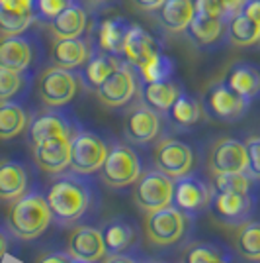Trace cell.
I'll use <instances>...</instances> for the list:
<instances>
[{"label": "cell", "instance_id": "6da1fadb", "mask_svg": "<svg viewBox=\"0 0 260 263\" xmlns=\"http://www.w3.org/2000/svg\"><path fill=\"white\" fill-rule=\"evenodd\" d=\"M45 198L53 220L63 228L88 224L98 214L102 200L94 179L75 171L55 175L45 191Z\"/></svg>", "mask_w": 260, "mask_h": 263}, {"label": "cell", "instance_id": "7a4b0ae2", "mask_svg": "<svg viewBox=\"0 0 260 263\" xmlns=\"http://www.w3.org/2000/svg\"><path fill=\"white\" fill-rule=\"evenodd\" d=\"M51 222L53 214L41 191H28L8 209V230L20 240L30 241L39 238Z\"/></svg>", "mask_w": 260, "mask_h": 263}, {"label": "cell", "instance_id": "3957f363", "mask_svg": "<svg viewBox=\"0 0 260 263\" xmlns=\"http://www.w3.org/2000/svg\"><path fill=\"white\" fill-rule=\"evenodd\" d=\"M194 218L176 210L170 204L166 209L147 214L145 218V236L155 248H174L188 238L192 232Z\"/></svg>", "mask_w": 260, "mask_h": 263}, {"label": "cell", "instance_id": "277c9868", "mask_svg": "<svg viewBox=\"0 0 260 263\" xmlns=\"http://www.w3.org/2000/svg\"><path fill=\"white\" fill-rule=\"evenodd\" d=\"M102 183L112 189H125L135 185L143 173V159L129 143L112 142L106 161L102 165Z\"/></svg>", "mask_w": 260, "mask_h": 263}, {"label": "cell", "instance_id": "5b68a950", "mask_svg": "<svg viewBox=\"0 0 260 263\" xmlns=\"http://www.w3.org/2000/svg\"><path fill=\"white\" fill-rule=\"evenodd\" d=\"M82 79L78 71H69L57 65H51L41 71L37 79V95L47 108H63L73 102Z\"/></svg>", "mask_w": 260, "mask_h": 263}, {"label": "cell", "instance_id": "8992f818", "mask_svg": "<svg viewBox=\"0 0 260 263\" xmlns=\"http://www.w3.org/2000/svg\"><path fill=\"white\" fill-rule=\"evenodd\" d=\"M110 152V142L98 132L80 128L71 140V171L94 175L102 169Z\"/></svg>", "mask_w": 260, "mask_h": 263}, {"label": "cell", "instance_id": "52a82bcc", "mask_svg": "<svg viewBox=\"0 0 260 263\" xmlns=\"http://www.w3.org/2000/svg\"><path fill=\"white\" fill-rule=\"evenodd\" d=\"M202 108L211 120L217 122H239L250 108V102L237 95L225 83V79L211 83L202 95Z\"/></svg>", "mask_w": 260, "mask_h": 263}, {"label": "cell", "instance_id": "ba28073f", "mask_svg": "<svg viewBox=\"0 0 260 263\" xmlns=\"http://www.w3.org/2000/svg\"><path fill=\"white\" fill-rule=\"evenodd\" d=\"M172 191L174 181L172 177L164 175L163 171L155 169V171H143L141 177L135 181V189H133V202L135 206L151 214L161 209L170 206L172 202Z\"/></svg>", "mask_w": 260, "mask_h": 263}, {"label": "cell", "instance_id": "9c48e42d", "mask_svg": "<svg viewBox=\"0 0 260 263\" xmlns=\"http://www.w3.org/2000/svg\"><path fill=\"white\" fill-rule=\"evenodd\" d=\"M211 198H213V186L206 183L202 177L188 173V175L174 181L172 202L170 204L176 210L184 212L186 216L196 220L206 210H209Z\"/></svg>", "mask_w": 260, "mask_h": 263}, {"label": "cell", "instance_id": "30bf717a", "mask_svg": "<svg viewBox=\"0 0 260 263\" xmlns=\"http://www.w3.org/2000/svg\"><path fill=\"white\" fill-rule=\"evenodd\" d=\"M94 92L104 106L123 108L139 92V73L133 65L123 61Z\"/></svg>", "mask_w": 260, "mask_h": 263}, {"label": "cell", "instance_id": "8fae6325", "mask_svg": "<svg viewBox=\"0 0 260 263\" xmlns=\"http://www.w3.org/2000/svg\"><path fill=\"white\" fill-rule=\"evenodd\" d=\"M82 128V124L76 120V116L71 110L51 108L47 112H41L28 124V142L30 145L49 140V138H75V134Z\"/></svg>", "mask_w": 260, "mask_h": 263}, {"label": "cell", "instance_id": "7c38bea8", "mask_svg": "<svg viewBox=\"0 0 260 263\" xmlns=\"http://www.w3.org/2000/svg\"><path fill=\"white\" fill-rule=\"evenodd\" d=\"M153 163H155V169L163 171L164 175L180 179V177L192 173L196 157L188 143L180 142L176 138H164L155 145Z\"/></svg>", "mask_w": 260, "mask_h": 263}, {"label": "cell", "instance_id": "4fadbf2b", "mask_svg": "<svg viewBox=\"0 0 260 263\" xmlns=\"http://www.w3.org/2000/svg\"><path fill=\"white\" fill-rule=\"evenodd\" d=\"M163 130V118L157 110L149 108L147 104L139 102L137 106L125 114L123 120V136L133 145H145L159 138Z\"/></svg>", "mask_w": 260, "mask_h": 263}, {"label": "cell", "instance_id": "5bb4252c", "mask_svg": "<svg viewBox=\"0 0 260 263\" xmlns=\"http://www.w3.org/2000/svg\"><path fill=\"white\" fill-rule=\"evenodd\" d=\"M258 193H233V191H213L209 210L221 222L227 224H243L254 214Z\"/></svg>", "mask_w": 260, "mask_h": 263}, {"label": "cell", "instance_id": "9a60e30c", "mask_svg": "<svg viewBox=\"0 0 260 263\" xmlns=\"http://www.w3.org/2000/svg\"><path fill=\"white\" fill-rule=\"evenodd\" d=\"M69 255L78 263H100L108 257L104 232L92 224L76 226L69 238Z\"/></svg>", "mask_w": 260, "mask_h": 263}, {"label": "cell", "instance_id": "2e32d148", "mask_svg": "<svg viewBox=\"0 0 260 263\" xmlns=\"http://www.w3.org/2000/svg\"><path fill=\"white\" fill-rule=\"evenodd\" d=\"M247 165H249V155L245 142L235 138H221L213 143L207 161V167L213 175L247 171Z\"/></svg>", "mask_w": 260, "mask_h": 263}, {"label": "cell", "instance_id": "e0dca14e", "mask_svg": "<svg viewBox=\"0 0 260 263\" xmlns=\"http://www.w3.org/2000/svg\"><path fill=\"white\" fill-rule=\"evenodd\" d=\"M33 40L26 33L0 35V67L18 73H28L35 61Z\"/></svg>", "mask_w": 260, "mask_h": 263}, {"label": "cell", "instance_id": "ac0fdd59", "mask_svg": "<svg viewBox=\"0 0 260 263\" xmlns=\"http://www.w3.org/2000/svg\"><path fill=\"white\" fill-rule=\"evenodd\" d=\"M32 149L35 165L44 173L59 175L71 167V138H49L35 143Z\"/></svg>", "mask_w": 260, "mask_h": 263}, {"label": "cell", "instance_id": "d6986e66", "mask_svg": "<svg viewBox=\"0 0 260 263\" xmlns=\"http://www.w3.org/2000/svg\"><path fill=\"white\" fill-rule=\"evenodd\" d=\"M159 51H163V47L151 33L147 32L145 28H141V26H137V24H131L129 30H127V35L123 40L121 57L135 69H141Z\"/></svg>", "mask_w": 260, "mask_h": 263}, {"label": "cell", "instance_id": "ffe728a7", "mask_svg": "<svg viewBox=\"0 0 260 263\" xmlns=\"http://www.w3.org/2000/svg\"><path fill=\"white\" fill-rule=\"evenodd\" d=\"M94 44L92 37L80 35V37H71V40H55L51 47V61L53 65L69 71H78L82 69L88 57L92 55Z\"/></svg>", "mask_w": 260, "mask_h": 263}, {"label": "cell", "instance_id": "44dd1931", "mask_svg": "<svg viewBox=\"0 0 260 263\" xmlns=\"http://www.w3.org/2000/svg\"><path fill=\"white\" fill-rule=\"evenodd\" d=\"M186 33L198 47H204V49L217 47L223 42H227V20L194 10V16L186 28Z\"/></svg>", "mask_w": 260, "mask_h": 263}, {"label": "cell", "instance_id": "7402d4cb", "mask_svg": "<svg viewBox=\"0 0 260 263\" xmlns=\"http://www.w3.org/2000/svg\"><path fill=\"white\" fill-rule=\"evenodd\" d=\"M186 88L178 79H166L159 83H145L139 79V99L143 104H147L149 108L157 110L159 114H166L168 108L174 104V100L178 99Z\"/></svg>", "mask_w": 260, "mask_h": 263}, {"label": "cell", "instance_id": "603a6c76", "mask_svg": "<svg viewBox=\"0 0 260 263\" xmlns=\"http://www.w3.org/2000/svg\"><path fill=\"white\" fill-rule=\"evenodd\" d=\"M53 33L55 40H71V37H80L88 30V10L86 4L78 0L75 4L67 6L59 16H55L51 22L47 24Z\"/></svg>", "mask_w": 260, "mask_h": 263}, {"label": "cell", "instance_id": "cb8c5ba5", "mask_svg": "<svg viewBox=\"0 0 260 263\" xmlns=\"http://www.w3.org/2000/svg\"><path fill=\"white\" fill-rule=\"evenodd\" d=\"M104 232V243L108 255L118 253H131L139 246V232L135 224L127 218H114L102 228Z\"/></svg>", "mask_w": 260, "mask_h": 263}, {"label": "cell", "instance_id": "d4e9b609", "mask_svg": "<svg viewBox=\"0 0 260 263\" xmlns=\"http://www.w3.org/2000/svg\"><path fill=\"white\" fill-rule=\"evenodd\" d=\"M123 61H125V59L119 57V55L106 53V51L94 47V49H92V55L88 57V61L84 63V67L78 69L80 79H82V85L86 88H90V90H96Z\"/></svg>", "mask_w": 260, "mask_h": 263}, {"label": "cell", "instance_id": "484cf974", "mask_svg": "<svg viewBox=\"0 0 260 263\" xmlns=\"http://www.w3.org/2000/svg\"><path fill=\"white\" fill-rule=\"evenodd\" d=\"M30 191V173L26 165L14 159H0V200L14 202Z\"/></svg>", "mask_w": 260, "mask_h": 263}, {"label": "cell", "instance_id": "4316f807", "mask_svg": "<svg viewBox=\"0 0 260 263\" xmlns=\"http://www.w3.org/2000/svg\"><path fill=\"white\" fill-rule=\"evenodd\" d=\"M225 83L243 99L252 102L260 97V67L249 61H237L227 71Z\"/></svg>", "mask_w": 260, "mask_h": 263}, {"label": "cell", "instance_id": "83f0119b", "mask_svg": "<svg viewBox=\"0 0 260 263\" xmlns=\"http://www.w3.org/2000/svg\"><path fill=\"white\" fill-rule=\"evenodd\" d=\"M194 10V0H164L155 10V16L163 30L170 33H182L192 20Z\"/></svg>", "mask_w": 260, "mask_h": 263}, {"label": "cell", "instance_id": "f1b7e54d", "mask_svg": "<svg viewBox=\"0 0 260 263\" xmlns=\"http://www.w3.org/2000/svg\"><path fill=\"white\" fill-rule=\"evenodd\" d=\"M131 24L125 18H106L104 22H100L94 30V37L92 44L94 47L106 51L112 55H119L121 57V49H123V40L127 35Z\"/></svg>", "mask_w": 260, "mask_h": 263}, {"label": "cell", "instance_id": "f546056e", "mask_svg": "<svg viewBox=\"0 0 260 263\" xmlns=\"http://www.w3.org/2000/svg\"><path fill=\"white\" fill-rule=\"evenodd\" d=\"M164 116L172 122L176 128L188 130V128H194L196 124L204 118V108H202L200 100L184 90L178 99L174 100V104L168 108V112Z\"/></svg>", "mask_w": 260, "mask_h": 263}, {"label": "cell", "instance_id": "4dcf8cb0", "mask_svg": "<svg viewBox=\"0 0 260 263\" xmlns=\"http://www.w3.org/2000/svg\"><path fill=\"white\" fill-rule=\"evenodd\" d=\"M30 116L20 102L0 100V140H12L28 130Z\"/></svg>", "mask_w": 260, "mask_h": 263}, {"label": "cell", "instance_id": "1f68e13d", "mask_svg": "<svg viewBox=\"0 0 260 263\" xmlns=\"http://www.w3.org/2000/svg\"><path fill=\"white\" fill-rule=\"evenodd\" d=\"M233 243L241 257H245L247 261L260 263V222L247 220L239 224Z\"/></svg>", "mask_w": 260, "mask_h": 263}, {"label": "cell", "instance_id": "d6a6232c", "mask_svg": "<svg viewBox=\"0 0 260 263\" xmlns=\"http://www.w3.org/2000/svg\"><path fill=\"white\" fill-rule=\"evenodd\" d=\"M227 42L239 47H249L260 42L258 22L250 20L247 14L239 12L231 20H227Z\"/></svg>", "mask_w": 260, "mask_h": 263}, {"label": "cell", "instance_id": "836d02e7", "mask_svg": "<svg viewBox=\"0 0 260 263\" xmlns=\"http://www.w3.org/2000/svg\"><path fill=\"white\" fill-rule=\"evenodd\" d=\"M229 259H233V253L215 241H194L182 255V263H223Z\"/></svg>", "mask_w": 260, "mask_h": 263}, {"label": "cell", "instance_id": "e575fe53", "mask_svg": "<svg viewBox=\"0 0 260 263\" xmlns=\"http://www.w3.org/2000/svg\"><path fill=\"white\" fill-rule=\"evenodd\" d=\"M260 181L252 179L247 171H237V173H219L213 175V191H233V193H258Z\"/></svg>", "mask_w": 260, "mask_h": 263}, {"label": "cell", "instance_id": "d590c367", "mask_svg": "<svg viewBox=\"0 0 260 263\" xmlns=\"http://www.w3.org/2000/svg\"><path fill=\"white\" fill-rule=\"evenodd\" d=\"M174 69H176V65H174L172 57H168L166 53L159 51L141 69H137V73H139V79L145 81V83H159V81L172 79Z\"/></svg>", "mask_w": 260, "mask_h": 263}, {"label": "cell", "instance_id": "8d00e7d4", "mask_svg": "<svg viewBox=\"0 0 260 263\" xmlns=\"http://www.w3.org/2000/svg\"><path fill=\"white\" fill-rule=\"evenodd\" d=\"M35 20H37V18L32 16V14H18V12H10V10L0 8V33H2V35L26 33Z\"/></svg>", "mask_w": 260, "mask_h": 263}, {"label": "cell", "instance_id": "74e56055", "mask_svg": "<svg viewBox=\"0 0 260 263\" xmlns=\"http://www.w3.org/2000/svg\"><path fill=\"white\" fill-rule=\"evenodd\" d=\"M28 85L26 73L0 67V100H14Z\"/></svg>", "mask_w": 260, "mask_h": 263}, {"label": "cell", "instance_id": "f35d334b", "mask_svg": "<svg viewBox=\"0 0 260 263\" xmlns=\"http://www.w3.org/2000/svg\"><path fill=\"white\" fill-rule=\"evenodd\" d=\"M75 2H78V0H37L35 2V16H37V20H44L45 24H49L55 16H59L67 6L75 4Z\"/></svg>", "mask_w": 260, "mask_h": 263}, {"label": "cell", "instance_id": "ab89813d", "mask_svg": "<svg viewBox=\"0 0 260 263\" xmlns=\"http://www.w3.org/2000/svg\"><path fill=\"white\" fill-rule=\"evenodd\" d=\"M245 143H247V155H249L247 173H249L252 179L260 181V136L249 138Z\"/></svg>", "mask_w": 260, "mask_h": 263}, {"label": "cell", "instance_id": "60d3db41", "mask_svg": "<svg viewBox=\"0 0 260 263\" xmlns=\"http://www.w3.org/2000/svg\"><path fill=\"white\" fill-rule=\"evenodd\" d=\"M35 2L37 0H0V8L18 12V14H32V16H35Z\"/></svg>", "mask_w": 260, "mask_h": 263}, {"label": "cell", "instance_id": "b9f144b4", "mask_svg": "<svg viewBox=\"0 0 260 263\" xmlns=\"http://www.w3.org/2000/svg\"><path fill=\"white\" fill-rule=\"evenodd\" d=\"M217 6V10L221 12V16L225 18V20H231L235 14L243 10V6H245V2L247 0H213Z\"/></svg>", "mask_w": 260, "mask_h": 263}, {"label": "cell", "instance_id": "7bdbcfd3", "mask_svg": "<svg viewBox=\"0 0 260 263\" xmlns=\"http://www.w3.org/2000/svg\"><path fill=\"white\" fill-rule=\"evenodd\" d=\"M243 14H247L250 20L260 24V0H247L243 6Z\"/></svg>", "mask_w": 260, "mask_h": 263}, {"label": "cell", "instance_id": "ee69618b", "mask_svg": "<svg viewBox=\"0 0 260 263\" xmlns=\"http://www.w3.org/2000/svg\"><path fill=\"white\" fill-rule=\"evenodd\" d=\"M37 263H75V259L69 253H47Z\"/></svg>", "mask_w": 260, "mask_h": 263}, {"label": "cell", "instance_id": "f6af8a7d", "mask_svg": "<svg viewBox=\"0 0 260 263\" xmlns=\"http://www.w3.org/2000/svg\"><path fill=\"white\" fill-rule=\"evenodd\" d=\"M104 263H141V259H137L131 253H118V255H108Z\"/></svg>", "mask_w": 260, "mask_h": 263}, {"label": "cell", "instance_id": "bcb514c9", "mask_svg": "<svg viewBox=\"0 0 260 263\" xmlns=\"http://www.w3.org/2000/svg\"><path fill=\"white\" fill-rule=\"evenodd\" d=\"M139 8H143V10H149V12H155L161 4H163L164 0H133Z\"/></svg>", "mask_w": 260, "mask_h": 263}, {"label": "cell", "instance_id": "7dc6e473", "mask_svg": "<svg viewBox=\"0 0 260 263\" xmlns=\"http://www.w3.org/2000/svg\"><path fill=\"white\" fill-rule=\"evenodd\" d=\"M8 250V238H6V234L4 230H0V259L4 257V253Z\"/></svg>", "mask_w": 260, "mask_h": 263}, {"label": "cell", "instance_id": "c3c4849f", "mask_svg": "<svg viewBox=\"0 0 260 263\" xmlns=\"http://www.w3.org/2000/svg\"><path fill=\"white\" fill-rule=\"evenodd\" d=\"M84 4H90V6H106V4H110V2H114V0H82Z\"/></svg>", "mask_w": 260, "mask_h": 263}, {"label": "cell", "instance_id": "681fc988", "mask_svg": "<svg viewBox=\"0 0 260 263\" xmlns=\"http://www.w3.org/2000/svg\"><path fill=\"white\" fill-rule=\"evenodd\" d=\"M141 263H163V261H141Z\"/></svg>", "mask_w": 260, "mask_h": 263}, {"label": "cell", "instance_id": "f907efd6", "mask_svg": "<svg viewBox=\"0 0 260 263\" xmlns=\"http://www.w3.org/2000/svg\"><path fill=\"white\" fill-rule=\"evenodd\" d=\"M223 263H233V259H229V261H223Z\"/></svg>", "mask_w": 260, "mask_h": 263}, {"label": "cell", "instance_id": "816d5d0a", "mask_svg": "<svg viewBox=\"0 0 260 263\" xmlns=\"http://www.w3.org/2000/svg\"><path fill=\"white\" fill-rule=\"evenodd\" d=\"M258 26H260V24H258Z\"/></svg>", "mask_w": 260, "mask_h": 263}]
</instances>
